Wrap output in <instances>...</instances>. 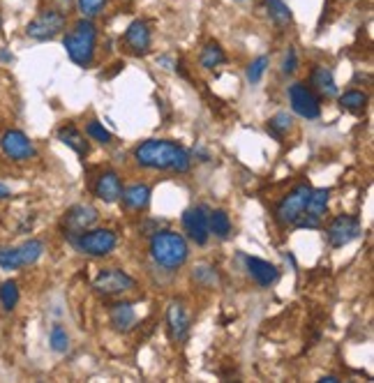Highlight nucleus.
<instances>
[{"label":"nucleus","instance_id":"1","mask_svg":"<svg viewBox=\"0 0 374 383\" xmlns=\"http://www.w3.org/2000/svg\"><path fill=\"white\" fill-rule=\"evenodd\" d=\"M134 160L139 167L155 169V171H173V173H187L192 167L189 153L182 146L164 139H151L144 141L134 151Z\"/></svg>","mask_w":374,"mask_h":383},{"label":"nucleus","instance_id":"2","mask_svg":"<svg viewBox=\"0 0 374 383\" xmlns=\"http://www.w3.org/2000/svg\"><path fill=\"white\" fill-rule=\"evenodd\" d=\"M63 47L74 65L90 67L95 58V47H98V28H95L93 19H83L81 16V19L65 33Z\"/></svg>","mask_w":374,"mask_h":383},{"label":"nucleus","instance_id":"3","mask_svg":"<svg viewBox=\"0 0 374 383\" xmlns=\"http://www.w3.org/2000/svg\"><path fill=\"white\" fill-rule=\"evenodd\" d=\"M151 257L167 271H178L189 257L185 236L178 231H158L151 240Z\"/></svg>","mask_w":374,"mask_h":383},{"label":"nucleus","instance_id":"4","mask_svg":"<svg viewBox=\"0 0 374 383\" xmlns=\"http://www.w3.org/2000/svg\"><path fill=\"white\" fill-rule=\"evenodd\" d=\"M65 25H67V14L56 10V7H49V10H42L35 19L28 21L25 35L35 42H47V40L58 37V35L65 30Z\"/></svg>","mask_w":374,"mask_h":383},{"label":"nucleus","instance_id":"5","mask_svg":"<svg viewBox=\"0 0 374 383\" xmlns=\"http://www.w3.org/2000/svg\"><path fill=\"white\" fill-rule=\"evenodd\" d=\"M69 240H72V245L79 249L81 254H88V257H107L118 245L116 233L109 229H93V231L88 229Z\"/></svg>","mask_w":374,"mask_h":383},{"label":"nucleus","instance_id":"6","mask_svg":"<svg viewBox=\"0 0 374 383\" xmlns=\"http://www.w3.org/2000/svg\"><path fill=\"white\" fill-rule=\"evenodd\" d=\"M310 194H312V187H310V185L293 187L289 194H286L282 201H280V206H277V211H275L277 222H280L282 226H291V224L298 222L300 217L305 215Z\"/></svg>","mask_w":374,"mask_h":383},{"label":"nucleus","instance_id":"7","mask_svg":"<svg viewBox=\"0 0 374 383\" xmlns=\"http://www.w3.org/2000/svg\"><path fill=\"white\" fill-rule=\"evenodd\" d=\"M134 286V277H129L125 271H118V268H104L93 280V289L100 295H120L125 291H132Z\"/></svg>","mask_w":374,"mask_h":383},{"label":"nucleus","instance_id":"8","mask_svg":"<svg viewBox=\"0 0 374 383\" xmlns=\"http://www.w3.org/2000/svg\"><path fill=\"white\" fill-rule=\"evenodd\" d=\"M0 151H3L5 158L12 162H28L37 155L33 141L21 132V129H7V132L0 136Z\"/></svg>","mask_w":374,"mask_h":383},{"label":"nucleus","instance_id":"9","mask_svg":"<svg viewBox=\"0 0 374 383\" xmlns=\"http://www.w3.org/2000/svg\"><path fill=\"white\" fill-rule=\"evenodd\" d=\"M100 220V213L98 208H93L88 204H79V206H72L63 217V229H65V236L74 238L79 233L88 231L90 226Z\"/></svg>","mask_w":374,"mask_h":383},{"label":"nucleus","instance_id":"10","mask_svg":"<svg viewBox=\"0 0 374 383\" xmlns=\"http://www.w3.org/2000/svg\"><path fill=\"white\" fill-rule=\"evenodd\" d=\"M289 102H291V109L293 113H298L300 118H308V120H317L319 113H321V104L319 98L312 88H308L305 83H293L289 86Z\"/></svg>","mask_w":374,"mask_h":383},{"label":"nucleus","instance_id":"11","mask_svg":"<svg viewBox=\"0 0 374 383\" xmlns=\"http://www.w3.org/2000/svg\"><path fill=\"white\" fill-rule=\"evenodd\" d=\"M326 236H328L330 247H335V249L344 247L361 236V222L356 220L353 215H337L335 220L330 222Z\"/></svg>","mask_w":374,"mask_h":383},{"label":"nucleus","instance_id":"12","mask_svg":"<svg viewBox=\"0 0 374 383\" xmlns=\"http://www.w3.org/2000/svg\"><path fill=\"white\" fill-rule=\"evenodd\" d=\"M182 229L189 238H192L197 245H206L208 242V215H206V208L197 206V208H187L185 213H182Z\"/></svg>","mask_w":374,"mask_h":383},{"label":"nucleus","instance_id":"13","mask_svg":"<svg viewBox=\"0 0 374 383\" xmlns=\"http://www.w3.org/2000/svg\"><path fill=\"white\" fill-rule=\"evenodd\" d=\"M123 42L125 47L132 51L134 56H144L148 54V49H151V42H153V35H151V28H148V23L136 19L127 25V30L123 35Z\"/></svg>","mask_w":374,"mask_h":383},{"label":"nucleus","instance_id":"14","mask_svg":"<svg viewBox=\"0 0 374 383\" xmlns=\"http://www.w3.org/2000/svg\"><path fill=\"white\" fill-rule=\"evenodd\" d=\"M93 194L104 204H116L120 194H123V182L116 171H104L93 185Z\"/></svg>","mask_w":374,"mask_h":383},{"label":"nucleus","instance_id":"15","mask_svg":"<svg viewBox=\"0 0 374 383\" xmlns=\"http://www.w3.org/2000/svg\"><path fill=\"white\" fill-rule=\"evenodd\" d=\"M167 324H169V335H171V339H176V342H182V339L187 337L189 317H187V312H185V307H182L180 300H171V302H169Z\"/></svg>","mask_w":374,"mask_h":383},{"label":"nucleus","instance_id":"16","mask_svg":"<svg viewBox=\"0 0 374 383\" xmlns=\"http://www.w3.org/2000/svg\"><path fill=\"white\" fill-rule=\"evenodd\" d=\"M245 264H247V273L252 275V280H255L259 286H271L277 282V277H280V271L268 264L264 259H257V257H245Z\"/></svg>","mask_w":374,"mask_h":383},{"label":"nucleus","instance_id":"17","mask_svg":"<svg viewBox=\"0 0 374 383\" xmlns=\"http://www.w3.org/2000/svg\"><path fill=\"white\" fill-rule=\"evenodd\" d=\"M109 321L118 333H129L136 326V312L129 302H116L109 312Z\"/></svg>","mask_w":374,"mask_h":383},{"label":"nucleus","instance_id":"18","mask_svg":"<svg viewBox=\"0 0 374 383\" xmlns=\"http://www.w3.org/2000/svg\"><path fill=\"white\" fill-rule=\"evenodd\" d=\"M310 83L315 86V90H317L319 95H324V98H335V95H337L335 76H333V72H330V69L324 67V65H317L315 69H312Z\"/></svg>","mask_w":374,"mask_h":383},{"label":"nucleus","instance_id":"19","mask_svg":"<svg viewBox=\"0 0 374 383\" xmlns=\"http://www.w3.org/2000/svg\"><path fill=\"white\" fill-rule=\"evenodd\" d=\"M120 199H123L125 208H129V211H144L151 204V187L136 182V185H129L127 189H123Z\"/></svg>","mask_w":374,"mask_h":383},{"label":"nucleus","instance_id":"20","mask_svg":"<svg viewBox=\"0 0 374 383\" xmlns=\"http://www.w3.org/2000/svg\"><path fill=\"white\" fill-rule=\"evenodd\" d=\"M58 141H63L67 148H72L76 155H86V153H88L86 136L74 125H63V127H60L58 129Z\"/></svg>","mask_w":374,"mask_h":383},{"label":"nucleus","instance_id":"21","mask_svg":"<svg viewBox=\"0 0 374 383\" xmlns=\"http://www.w3.org/2000/svg\"><path fill=\"white\" fill-rule=\"evenodd\" d=\"M266 10H268V16H271V21L275 25H280V28L289 25L293 19L289 5H286L284 0H266Z\"/></svg>","mask_w":374,"mask_h":383},{"label":"nucleus","instance_id":"22","mask_svg":"<svg viewBox=\"0 0 374 383\" xmlns=\"http://www.w3.org/2000/svg\"><path fill=\"white\" fill-rule=\"evenodd\" d=\"M199 60H201L204 69H215V67H220L222 63H227V54H224V49L217 45V42H208Z\"/></svg>","mask_w":374,"mask_h":383},{"label":"nucleus","instance_id":"23","mask_svg":"<svg viewBox=\"0 0 374 383\" xmlns=\"http://www.w3.org/2000/svg\"><path fill=\"white\" fill-rule=\"evenodd\" d=\"M16 249H19L21 268H23V266H33V264H37L42 254H45V242L33 238V240H25L23 245H19Z\"/></svg>","mask_w":374,"mask_h":383},{"label":"nucleus","instance_id":"24","mask_svg":"<svg viewBox=\"0 0 374 383\" xmlns=\"http://www.w3.org/2000/svg\"><path fill=\"white\" fill-rule=\"evenodd\" d=\"M208 229H211V233H215L217 238H229V233H231L229 215L217 208V211H213L211 215H208Z\"/></svg>","mask_w":374,"mask_h":383},{"label":"nucleus","instance_id":"25","mask_svg":"<svg viewBox=\"0 0 374 383\" xmlns=\"http://www.w3.org/2000/svg\"><path fill=\"white\" fill-rule=\"evenodd\" d=\"M0 305L5 312H12L19 305V284L14 280H7L0 284Z\"/></svg>","mask_w":374,"mask_h":383},{"label":"nucleus","instance_id":"26","mask_svg":"<svg viewBox=\"0 0 374 383\" xmlns=\"http://www.w3.org/2000/svg\"><path fill=\"white\" fill-rule=\"evenodd\" d=\"M328 199H330V189H326V187L312 189L305 211H308L310 215H315V217H321V215L326 213V208H328Z\"/></svg>","mask_w":374,"mask_h":383},{"label":"nucleus","instance_id":"27","mask_svg":"<svg viewBox=\"0 0 374 383\" xmlns=\"http://www.w3.org/2000/svg\"><path fill=\"white\" fill-rule=\"evenodd\" d=\"M291 123H293V120H291L289 113H284V111H282V113H275V116L268 120V132H271V134L277 139V141H282L284 134L291 129Z\"/></svg>","mask_w":374,"mask_h":383},{"label":"nucleus","instance_id":"28","mask_svg":"<svg viewBox=\"0 0 374 383\" xmlns=\"http://www.w3.org/2000/svg\"><path fill=\"white\" fill-rule=\"evenodd\" d=\"M368 104V95L361 90H346L344 95H340V107L346 111H361Z\"/></svg>","mask_w":374,"mask_h":383},{"label":"nucleus","instance_id":"29","mask_svg":"<svg viewBox=\"0 0 374 383\" xmlns=\"http://www.w3.org/2000/svg\"><path fill=\"white\" fill-rule=\"evenodd\" d=\"M109 0H76V10L83 16V19H95L104 12Z\"/></svg>","mask_w":374,"mask_h":383},{"label":"nucleus","instance_id":"30","mask_svg":"<svg viewBox=\"0 0 374 383\" xmlns=\"http://www.w3.org/2000/svg\"><path fill=\"white\" fill-rule=\"evenodd\" d=\"M0 268H3V271H16V268H21L19 249L16 247H0Z\"/></svg>","mask_w":374,"mask_h":383},{"label":"nucleus","instance_id":"31","mask_svg":"<svg viewBox=\"0 0 374 383\" xmlns=\"http://www.w3.org/2000/svg\"><path fill=\"white\" fill-rule=\"evenodd\" d=\"M49 344H51V349H54L56 353H65V351H67L69 337H67V333H65V328H63V326H54V328H51Z\"/></svg>","mask_w":374,"mask_h":383},{"label":"nucleus","instance_id":"32","mask_svg":"<svg viewBox=\"0 0 374 383\" xmlns=\"http://www.w3.org/2000/svg\"><path fill=\"white\" fill-rule=\"evenodd\" d=\"M268 65H271V58H268V56H259L255 63L247 67V81H250V83H259L261 76L266 74Z\"/></svg>","mask_w":374,"mask_h":383},{"label":"nucleus","instance_id":"33","mask_svg":"<svg viewBox=\"0 0 374 383\" xmlns=\"http://www.w3.org/2000/svg\"><path fill=\"white\" fill-rule=\"evenodd\" d=\"M86 134H88L90 139H95V141H100V143H111V132L109 129H104L98 120H90L88 125H86Z\"/></svg>","mask_w":374,"mask_h":383},{"label":"nucleus","instance_id":"34","mask_svg":"<svg viewBox=\"0 0 374 383\" xmlns=\"http://www.w3.org/2000/svg\"><path fill=\"white\" fill-rule=\"evenodd\" d=\"M296 67H298V56H296V49H289V51H286L284 60H282V72L284 74H293Z\"/></svg>","mask_w":374,"mask_h":383},{"label":"nucleus","instance_id":"35","mask_svg":"<svg viewBox=\"0 0 374 383\" xmlns=\"http://www.w3.org/2000/svg\"><path fill=\"white\" fill-rule=\"evenodd\" d=\"M10 196V187H5L3 182H0V199H7Z\"/></svg>","mask_w":374,"mask_h":383},{"label":"nucleus","instance_id":"36","mask_svg":"<svg viewBox=\"0 0 374 383\" xmlns=\"http://www.w3.org/2000/svg\"><path fill=\"white\" fill-rule=\"evenodd\" d=\"M337 381H340L337 377H324V379H321V383H337Z\"/></svg>","mask_w":374,"mask_h":383},{"label":"nucleus","instance_id":"37","mask_svg":"<svg viewBox=\"0 0 374 383\" xmlns=\"http://www.w3.org/2000/svg\"><path fill=\"white\" fill-rule=\"evenodd\" d=\"M0 25H3V16H0Z\"/></svg>","mask_w":374,"mask_h":383}]
</instances>
